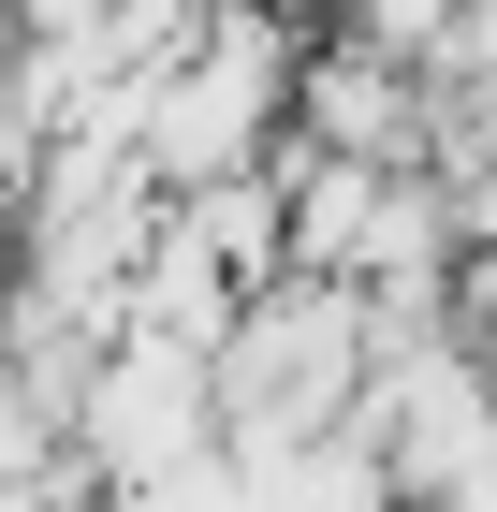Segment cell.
Wrapping results in <instances>:
<instances>
[{
	"mask_svg": "<svg viewBox=\"0 0 497 512\" xmlns=\"http://www.w3.org/2000/svg\"><path fill=\"white\" fill-rule=\"evenodd\" d=\"M205 395V454L234 469H293L307 439L351 425V395H366V308H351V278H264V293H234L220 352L191 366Z\"/></svg>",
	"mask_w": 497,
	"mask_h": 512,
	"instance_id": "6da1fadb",
	"label": "cell"
},
{
	"mask_svg": "<svg viewBox=\"0 0 497 512\" xmlns=\"http://www.w3.org/2000/svg\"><path fill=\"white\" fill-rule=\"evenodd\" d=\"M454 264V220H439V191L424 176H381V205H366V249H351V293H381V278H439Z\"/></svg>",
	"mask_w": 497,
	"mask_h": 512,
	"instance_id": "7a4b0ae2",
	"label": "cell"
}]
</instances>
